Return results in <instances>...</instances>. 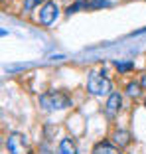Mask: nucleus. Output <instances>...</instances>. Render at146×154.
I'll return each mask as SVG.
<instances>
[{
  "mask_svg": "<svg viewBox=\"0 0 146 154\" xmlns=\"http://www.w3.org/2000/svg\"><path fill=\"white\" fill-rule=\"evenodd\" d=\"M126 93H128L130 97H138V95H140L138 83H128V85H126Z\"/></svg>",
  "mask_w": 146,
  "mask_h": 154,
  "instance_id": "nucleus-9",
  "label": "nucleus"
},
{
  "mask_svg": "<svg viewBox=\"0 0 146 154\" xmlns=\"http://www.w3.org/2000/svg\"><path fill=\"white\" fill-rule=\"evenodd\" d=\"M87 89L91 95L103 97L111 93V81L107 79L101 71H91L89 73V79H87Z\"/></svg>",
  "mask_w": 146,
  "mask_h": 154,
  "instance_id": "nucleus-1",
  "label": "nucleus"
},
{
  "mask_svg": "<svg viewBox=\"0 0 146 154\" xmlns=\"http://www.w3.org/2000/svg\"><path fill=\"white\" fill-rule=\"evenodd\" d=\"M140 85H142V87H144V89H146V75L142 77V81H140Z\"/></svg>",
  "mask_w": 146,
  "mask_h": 154,
  "instance_id": "nucleus-14",
  "label": "nucleus"
},
{
  "mask_svg": "<svg viewBox=\"0 0 146 154\" xmlns=\"http://www.w3.org/2000/svg\"><path fill=\"white\" fill-rule=\"evenodd\" d=\"M85 6H89V4H87V2H83V0H81V2H77V4H73V6H69L67 14H73V12H77L79 8H85Z\"/></svg>",
  "mask_w": 146,
  "mask_h": 154,
  "instance_id": "nucleus-12",
  "label": "nucleus"
},
{
  "mask_svg": "<svg viewBox=\"0 0 146 154\" xmlns=\"http://www.w3.org/2000/svg\"><path fill=\"white\" fill-rule=\"evenodd\" d=\"M40 105L47 111H61V109H65V107L71 105V99H69L67 95H63V93L50 91V93L40 97Z\"/></svg>",
  "mask_w": 146,
  "mask_h": 154,
  "instance_id": "nucleus-2",
  "label": "nucleus"
},
{
  "mask_svg": "<svg viewBox=\"0 0 146 154\" xmlns=\"http://www.w3.org/2000/svg\"><path fill=\"white\" fill-rule=\"evenodd\" d=\"M41 154H50V150H47L46 146H44V148H41Z\"/></svg>",
  "mask_w": 146,
  "mask_h": 154,
  "instance_id": "nucleus-15",
  "label": "nucleus"
},
{
  "mask_svg": "<svg viewBox=\"0 0 146 154\" xmlns=\"http://www.w3.org/2000/svg\"><path fill=\"white\" fill-rule=\"evenodd\" d=\"M93 154H120V152H119V148H114V146L109 144V142H101V144L95 146Z\"/></svg>",
  "mask_w": 146,
  "mask_h": 154,
  "instance_id": "nucleus-7",
  "label": "nucleus"
},
{
  "mask_svg": "<svg viewBox=\"0 0 146 154\" xmlns=\"http://www.w3.org/2000/svg\"><path fill=\"white\" fill-rule=\"evenodd\" d=\"M6 146H8L10 154H28V142L26 136L20 134V132H12L6 140Z\"/></svg>",
  "mask_w": 146,
  "mask_h": 154,
  "instance_id": "nucleus-3",
  "label": "nucleus"
},
{
  "mask_svg": "<svg viewBox=\"0 0 146 154\" xmlns=\"http://www.w3.org/2000/svg\"><path fill=\"white\" fill-rule=\"evenodd\" d=\"M57 4L55 2H46V4L41 6V10H40V20H41V24H46V26H50L51 22H55V18H57Z\"/></svg>",
  "mask_w": 146,
  "mask_h": 154,
  "instance_id": "nucleus-4",
  "label": "nucleus"
},
{
  "mask_svg": "<svg viewBox=\"0 0 146 154\" xmlns=\"http://www.w3.org/2000/svg\"><path fill=\"white\" fill-rule=\"evenodd\" d=\"M111 2L109 0H93V2H89V8H103V6H109Z\"/></svg>",
  "mask_w": 146,
  "mask_h": 154,
  "instance_id": "nucleus-11",
  "label": "nucleus"
},
{
  "mask_svg": "<svg viewBox=\"0 0 146 154\" xmlns=\"http://www.w3.org/2000/svg\"><path fill=\"white\" fill-rule=\"evenodd\" d=\"M119 109H120V95L119 93H111L109 101H107V115L113 117V115L119 113Z\"/></svg>",
  "mask_w": 146,
  "mask_h": 154,
  "instance_id": "nucleus-5",
  "label": "nucleus"
},
{
  "mask_svg": "<svg viewBox=\"0 0 146 154\" xmlns=\"http://www.w3.org/2000/svg\"><path fill=\"white\" fill-rule=\"evenodd\" d=\"M57 154H77V146L71 138H63L59 142V152Z\"/></svg>",
  "mask_w": 146,
  "mask_h": 154,
  "instance_id": "nucleus-6",
  "label": "nucleus"
},
{
  "mask_svg": "<svg viewBox=\"0 0 146 154\" xmlns=\"http://www.w3.org/2000/svg\"><path fill=\"white\" fill-rule=\"evenodd\" d=\"M132 67H134L132 61H117V69L119 71H130Z\"/></svg>",
  "mask_w": 146,
  "mask_h": 154,
  "instance_id": "nucleus-10",
  "label": "nucleus"
},
{
  "mask_svg": "<svg viewBox=\"0 0 146 154\" xmlns=\"http://www.w3.org/2000/svg\"><path fill=\"white\" fill-rule=\"evenodd\" d=\"M113 138H114V142H117V144H120V146L128 144V132H124V131H117Z\"/></svg>",
  "mask_w": 146,
  "mask_h": 154,
  "instance_id": "nucleus-8",
  "label": "nucleus"
},
{
  "mask_svg": "<svg viewBox=\"0 0 146 154\" xmlns=\"http://www.w3.org/2000/svg\"><path fill=\"white\" fill-rule=\"evenodd\" d=\"M40 2H41V0H26V4H24V8H26V10H32L34 6H36V4H40Z\"/></svg>",
  "mask_w": 146,
  "mask_h": 154,
  "instance_id": "nucleus-13",
  "label": "nucleus"
}]
</instances>
